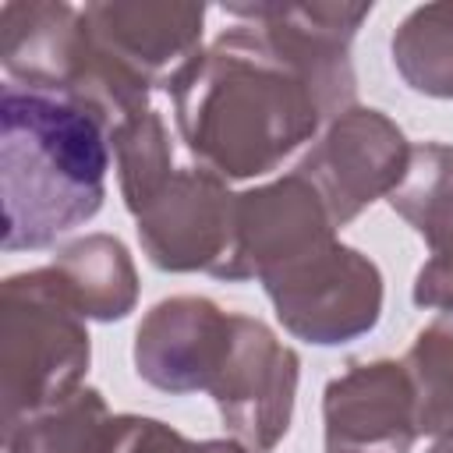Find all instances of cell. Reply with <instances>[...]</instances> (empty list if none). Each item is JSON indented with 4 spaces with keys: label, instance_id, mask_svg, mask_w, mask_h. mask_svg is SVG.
<instances>
[{
    "label": "cell",
    "instance_id": "d6986e66",
    "mask_svg": "<svg viewBox=\"0 0 453 453\" xmlns=\"http://www.w3.org/2000/svg\"><path fill=\"white\" fill-rule=\"evenodd\" d=\"M195 439L177 432L159 418L142 414H117L113 418V442L110 453H191Z\"/></svg>",
    "mask_w": 453,
    "mask_h": 453
},
{
    "label": "cell",
    "instance_id": "277c9868",
    "mask_svg": "<svg viewBox=\"0 0 453 453\" xmlns=\"http://www.w3.org/2000/svg\"><path fill=\"white\" fill-rule=\"evenodd\" d=\"M280 326L315 347H340L382 319L379 265L343 241H329L258 280Z\"/></svg>",
    "mask_w": 453,
    "mask_h": 453
},
{
    "label": "cell",
    "instance_id": "7c38bea8",
    "mask_svg": "<svg viewBox=\"0 0 453 453\" xmlns=\"http://www.w3.org/2000/svg\"><path fill=\"white\" fill-rule=\"evenodd\" d=\"M81 7L60 0H7L0 7V64L18 88L71 96L85 71Z\"/></svg>",
    "mask_w": 453,
    "mask_h": 453
},
{
    "label": "cell",
    "instance_id": "ba28073f",
    "mask_svg": "<svg viewBox=\"0 0 453 453\" xmlns=\"http://www.w3.org/2000/svg\"><path fill=\"white\" fill-rule=\"evenodd\" d=\"M230 180L209 166H177L163 191L134 212L145 258L163 273L223 276L234 248Z\"/></svg>",
    "mask_w": 453,
    "mask_h": 453
},
{
    "label": "cell",
    "instance_id": "5b68a950",
    "mask_svg": "<svg viewBox=\"0 0 453 453\" xmlns=\"http://www.w3.org/2000/svg\"><path fill=\"white\" fill-rule=\"evenodd\" d=\"M407 159L411 142L400 124L382 110L354 103L319 131L294 173H301L319 191L340 230L375 198H389L407 170Z\"/></svg>",
    "mask_w": 453,
    "mask_h": 453
},
{
    "label": "cell",
    "instance_id": "e0dca14e",
    "mask_svg": "<svg viewBox=\"0 0 453 453\" xmlns=\"http://www.w3.org/2000/svg\"><path fill=\"white\" fill-rule=\"evenodd\" d=\"M110 149L117 156V180H120V198L127 212L134 216L142 205H149L163 184L173 177V145L170 131L159 117L156 106H145L120 120L110 131Z\"/></svg>",
    "mask_w": 453,
    "mask_h": 453
},
{
    "label": "cell",
    "instance_id": "2e32d148",
    "mask_svg": "<svg viewBox=\"0 0 453 453\" xmlns=\"http://www.w3.org/2000/svg\"><path fill=\"white\" fill-rule=\"evenodd\" d=\"M389 209L403 216L428 248L453 237V145L421 142L411 145L407 170L389 191Z\"/></svg>",
    "mask_w": 453,
    "mask_h": 453
},
{
    "label": "cell",
    "instance_id": "7a4b0ae2",
    "mask_svg": "<svg viewBox=\"0 0 453 453\" xmlns=\"http://www.w3.org/2000/svg\"><path fill=\"white\" fill-rule=\"evenodd\" d=\"M110 131L85 106L4 85L0 198L4 251H39L88 223L106 198Z\"/></svg>",
    "mask_w": 453,
    "mask_h": 453
},
{
    "label": "cell",
    "instance_id": "4fadbf2b",
    "mask_svg": "<svg viewBox=\"0 0 453 453\" xmlns=\"http://www.w3.org/2000/svg\"><path fill=\"white\" fill-rule=\"evenodd\" d=\"M53 273L85 319L120 322L138 304V269L113 234H85L53 251Z\"/></svg>",
    "mask_w": 453,
    "mask_h": 453
},
{
    "label": "cell",
    "instance_id": "8992f818",
    "mask_svg": "<svg viewBox=\"0 0 453 453\" xmlns=\"http://www.w3.org/2000/svg\"><path fill=\"white\" fill-rule=\"evenodd\" d=\"M223 11L237 21L255 25L262 42L311 81L329 120L354 106L357 74L350 60V42L361 21L372 14V4L255 0V4H223Z\"/></svg>",
    "mask_w": 453,
    "mask_h": 453
},
{
    "label": "cell",
    "instance_id": "44dd1931",
    "mask_svg": "<svg viewBox=\"0 0 453 453\" xmlns=\"http://www.w3.org/2000/svg\"><path fill=\"white\" fill-rule=\"evenodd\" d=\"M191 453H251V449L241 446L237 439H202L191 446Z\"/></svg>",
    "mask_w": 453,
    "mask_h": 453
},
{
    "label": "cell",
    "instance_id": "ac0fdd59",
    "mask_svg": "<svg viewBox=\"0 0 453 453\" xmlns=\"http://www.w3.org/2000/svg\"><path fill=\"white\" fill-rule=\"evenodd\" d=\"M403 368L414 386L418 432L446 435L453 432V315H439L418 329L403 354Z\"/></svg>",
    "mask_w": 453,
    "mask_h": 453
},
{
    "label": "cell",
    "instance_id": "9a60e30c",
    "mask_svg": "<svg viewBox=\"0 0 453 453\" xmlns=\"http://www.w3.org/2000/svg\"><path fill=\"white\" fill-rule=\"evenodd\" d=\"M393 67L407 88L453 99V0L414 7L389 39Z\"/></svg>",
    "mask_w": 453,
    "mask_h": 453
},
{
    "label": "cell",
    "instance_id": "6da1fadb",
    "mask_svg": "<svg viewBox=\"0 0 453 453\" xmlns=\"http://www.w3.org/2000/svg\"><path fill=\"white\" fill-rule=\"evenodd\" d=\"M188 152L223 180L273 173L329 124L311 81L237 21L166 85Z\"/></svg>",
    "mask_w": 453,
    "mask_h": 453
},
{
    "label": "cell",
    "instance_id": "8fae6325",
    "mask_svg": "<svg viewBox=\"0 0 453 453\" xmlns=\"http://www.w3.org/2000/svg\"><path fill=\"white\" fill-rule=\"evenodd\" d=\"M326 453H411L418 432L414 386L403 361H354L322 393Z\"/></svg>",
    "mask_w": 453,
    "mask_h": 453
},
{
    "label": "cell",
    "instance_id": "30bf717a",
    "mask_svg": "<svg viewBox=\"0 0 453 453\" xmlns=\"http://www.w3.org/2000/svg\"><path fill=\"white\" fill-rule=\"evenodd\" d=\"M230 343L234 311L198 294H177L142 315L134 329V372L159 393H209Z\"/></svg>",
    "mask_w": 453,
    "mask_h": 453
},
{
    "label": "cell",
    "instance_id": "3957f363",
    "mask_svg": "<svg viewBox=\"0 0 453 453\" xmlns=\"http://www.w3.org/2000/svg\"><path fill=\"white\" fill-rule=\"evenodd\" d=\"M92 336L53 265L0 287V421L4 428L85 386Z\"/></svg>",
    "mask_w": 453,
    "mask_h": 453
},
{
    "label": "cell",
    "instance_id": "52a82bcc",
    "mask_svg": "<svg viewBox=\"0 0 453 453\" xmlns=\"http://www.w3.org/2000/svg\"><path fill=\"white\" fill-rule=\"evenodd\" d=\"M301 357L251 315H234V343L209 386L226 432L251 453H269L290 432Z\"/></svg>",
    "mask_w": 453,
    "mask_h": 453
},
{
    "label": "cell",
    "instance_id": "9c48e42d",
    "mask_svg": "<svg viewBox=\"0 0 453 453\" xmlns=\"http://www.w3.org/2000/svg\"><path fill=\"white\" fill-rule=\"evenodd\" d=\"M329 241H336V223L326 202L301 173L290 170L269 184L237 191L234 248L219 280H262Z\"/></svg>",
    "mask_w": 453,
    "mask_h": 453
},
{
    "label": "cell",
    "instance_id": "ffe728a7",
    "mask_svg": "<svg viewBox=\"0 0 453 453\" xmlns=\"http://www.w3.org/2000/svg\"><path fill=\"white\" fill-rule=\"evenodd\" d=\"M411 297H414L418 308H432V311L453 315V237L442 241L439 248H432L428 262L414 276Z\"/></svg>",
    "mask_w": 453,
    "mask_h": 453
},
{
    "label": "cell",
    "instance_id": "7402d4cb",
    "mask_svg": "<svg viewBox=\"0 0 453 453\" xmlns=\"http://www.w3.org/2000/svg\"><path fill=\"white\" fill-rule=\"evenodd\" d=\"M428 453H453V432H446V435H435V442L428 446Z\"/></svg>",
    "mask_w": 453,
    "mask_h": 453
},
{
    "label": "cell",
    "instance_id": "5bb4252c",
    "mask_svg": "<svg viewBox=\"0 0 453 453\" xmlns=\"http://www.w3.org/2000/svg\"><path fill=\"white\" fill-rule=\"evenodd\" d=\"M113 418L92 386L4 428V453H110Z\"/></svg>",
    "mask_w": 453,
    "mask_h": 453
}]
</instances>
